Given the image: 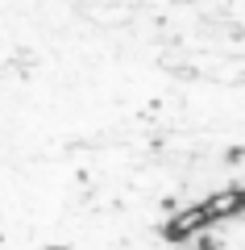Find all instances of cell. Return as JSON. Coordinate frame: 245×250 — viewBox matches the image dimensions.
Wrapping results in <instances>:
<instances>
[{"label": "cell", "mask_w": 245, "mask_h": 250, "mask_svg": "<svg viewBox=\"0 0 245 250\" xmlns=\"http://www.w3.org/2000/svg\"><path fill=\"white\" fill-rule=\"evenodd\" d=\"M54 250H58V246H54Z\"/></svg>", "instance_id": "7a4b0ae2"}, {"label": "cell", "mask_w": 245, "mask_h": 250, "mask_svg": "<svg viewBox=\"0 0 245 250\" xmlns=\"http://www.w3.org/2000/svg\"><path fill=\"white\" fill-rule=\"evenodd\" d=\"M200 213H204V221H208V225L225 221V217L245 213V188H228V192H216V196H208V200L200 205Z\"/></svg>", "instance_id": "6da1fadb"}]
</instances>
